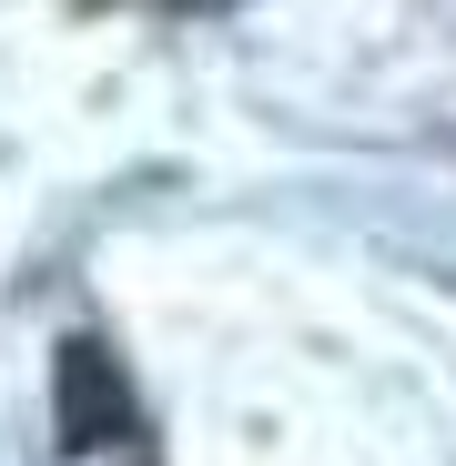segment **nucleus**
I'll use <instances>...</instances> for the list:
<instances>
[{
    "label": "nucleus",
    "mask_w": 456,
    "mask_h": 466,
    "mask_svg": "<svg viewBox=\"0 0 456 466\" xmlns=\"http://www.w3.org/2000/svg\"><path fill=\"white\" fill-rule=\"evenodd\" d=\"M51 406H61V446L71 456H102V446H132L142 436V406H132V385H122V355L102 335H71L61 345Z\"/></svg>",
    "instance_id": "obj_1"
}]
</instances>
